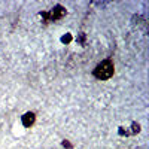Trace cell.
Segmentation results:
<instances>
[{"label":"cell","mask_w":149,"mask_h":149,"mask_svg":"<svg viewBox=\"0 0 149 149\" xmlns=\"http://www.w3.org/2000/svg\"><path fill=\"white\" fill-rule=\"evenodd\" d=\"M113 73H115V66H113V61L112 60H104L102 63H98L93 72L94 78L100 79V81H106V79L112 78Z\"/></svg>","instance_id":"cell-1"},{"label":"cell","mask_w":149,"mask_h":149,"mask_svg":"<svg viewBox=\"0 0 149 149\" xmlns=\"http://www.w3.org/2000/svg\"><path fill=\"white\" fill-rule=\"evenodd\" d=\"M42 18L45 19V22H49V21H57L60 18H63L66 15V9L61 6V5H57L55 8H52L49 12H42Z\"/></svg>","instance_id":"cell-2"},{"label":"cell","mask_w":149,"mask_h":149,"mask_svg":"<svg viewBox=\"0 0 149 149\" xmlns=\"http://www.w3.org/2000/svg\"><path fill=\"white\" fill-rule=\"evenodd\" d=\"M21 121H22V125L24 127L30 128L33 124H34V121H36V113H34V112H27V113H24V116L21 118Z\"/></svg>","instance_id":"cell-3"},{"label":"cell","mask_w":149,"mask_h":149,"mask_svg":"<svg viewBox=\"0 0 149 149\" xmlns=\"http://www.w3.org/2000/svg\"><path fill=\"white\" fill-rule=\"evenodd\" d=\"M140 131V125H139V124H133V125H131V131H130V134H136V133H139Z\"/></svg>","instance_id":"cell-4"},{"label":"cell","mask_w":149,"mask_h":149,"mask_svg":"<svg viewBox=\"0 0 149 149\" xmlns=\"http://www.w3.org/2000/svg\"><path fill=\"white\" fill-rule=\"evenodd\" d=\"M63 148H66V149H73V145H72L69 140H64V142H63Z\"/></svg>","instance_id":"cell-5"},{"label":"cell","mask_w":149,"mask_h":149,"mask_svg":"<svg viewBox=\"0 0 149 149\" xmlns=\"http://www.w3.org/2000/svg\"><path fill=\"white\" fill-rule=\"evenodd\" d=\"M61 40H63V42H66V43H69V42L72 40V36H70V34H67V36H64Z\"/></svg>","instance_id":"cell-6"}]
</instances>
